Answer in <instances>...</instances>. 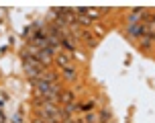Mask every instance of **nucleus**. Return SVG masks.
Returning a JSON list of instances; mask_svg holds the SVG:
<instances>
[{
    "label": "nucleus",
    "instance_id": "nucleus-1",
    "mask_svg": "<svg viewBox=\"0 0 155 123\" xmlns=\"http://www.w3.org/2000/svg\"><path fill=\"white\" fill-rule=\"evenodd\" d=\"M127 33H129L131 37H145V35H147V25L139 23V25H135V27H129Z\"/></svg>",
    "mask_w": 155,
    "mask_h": 123
},
{
    "label": "nucleus",
    "instance_id": "nucleus-2",
    "mask_svg": "<svg viewBox=\"0 0 155 123\" xmlns=\"http://www.w3.org/2000/svg\"><path fill=\"white\" fill-rule=\"evenodd\" d=\"M55 64L59 66V68H68V66H71L70 64V55L68 54H63V51H59V54H55Z\"/></svg>",
    "mask_w": 155,
    "mask_h": 123
},
{
    "label": "nucleus",
    "instance_id": "nucleus-3",
    "mask_svg": "<svg viewBox=\"0 0 155 123\" xmlns=\"http://www.w3.org/2000/svg\"><path fill=\"white\" fill-rule=\"evenodd\" d=\"M61 74H63L65 80H70V82H71V80H76V78H78V70L74 68V66H68V68L61 70Z\"/></svg>",
    "mask_w": 155,
    "mask_h": 123
},
{
    "label": "nucleus",
    "instance_id": "nucleus-4",
    "mask_svg": "<svg viewBox=\"0 0 155 123\" xmlns=\"http://www.w3.org/2000/svg\"><path fill=\"white\" fill-rule=\"evenodd\" d=\"M59 100H61V105H70V103H76V97H74V92H70V90H61Z\"/></svg>",
    "mask_w": 155,
    "mask_h": 123
},
{
    "label": "nucleus",
    "instance_id": "nucleus-5",
    "mask_svg": "<svg viewBox=\"0 0 155 123\" xmlns=\"http://www.w3.org/2000/svg\"><path fill=\"white\" fill-rule=\"evenodd\" d=\"M41 80H45L47 84H57V82H59V78H57L55 72H43V74H41Z\"/></svg>",
    "mask_w": 155,
    "mask_h": 123
},
{
    "label": "nucleus",
    "instance_id": "nucleus-6",
    "mask_svg": "<svg viewBox=\"0 0 155 123\" xmlns=\"http://www.w3.org/2000/svg\"><path fill=\"white\" fill-rule=\"evenodd\" d=\"M151 45H153V37L151 35H145L141 39V49H151Z\"/></svg>",
    "mask_w": 155,
    "mask_h": 123
},
{
    "label": "nucleus",
    "instance_id": "nucleus-7",
    "mask_svg": "<svg viewBox=\"0 0 155 123\" xmlns=\"http://www.w3.org/2000/svg\"><path fill=\"white\" fill-rule=\"evenodd\" d=\"M98 121H100V123H108V121H110L108 109H102V111H100V117H98Z\"/></svg>",
    "mask_w": 155,
    "mask_h": 123
},
{
    "label": "nucleus",
    "instance_id": "nucleus-8",
    "mask_svg": "<svg viewBox=\"0 0 155 123\" xmlns=\"http://www.w3.org/2000/svg\"><path fill=\"white\" fill-rule=\"evenodd\" d=\"M86 15L90 16V19H98V15H100V12H98L96 8H86Z\"/></svg>",
    "mask_w": 155,
    "mask_h": 123
},
{
    "label": "nucleus",
    "instance_id": "nucleus-9",
    "mask_svg": "<svg viewBox=\"0 0 155 123\" xmlns=\"http://www.w3.org/2000/svg\"><path fill=\"white\" fill-rule=\"evenodd\" d=\"M92 105H94V100H86L84 105L80 107V111H90V109H92Z\"/></svg>",
    "mask_w": 155,
    "mask_h": 123
},
{
    "label": "nucleus",
    "instance_id": "nucleus-10",
    "mask_svg": "<svg viewBox=\"0 0 155 123\" xmlns=\"http://www.w3.org/2000/svg\"><path fill=\"white\" fill-rule=\"evenodd\" d=\"M84 119H86V123H96V121H98V117L92 115V113H88V115H86Z\"/></svg>",
    "mask_w": 155,
    "mask_h": 123
},
{
    "label": "nucleus",
    "instance_id": "nucleus-11",
    "mask_svg": "<svg viewBox=\"0 0 155 123\" xmlns=\"http://www.w3.org/2000/svg\"><path fill=\"white\" fill-rule=\"evenodd\" d=\"M33 123H43V121H41V119H39V117H37V119H35V121H33Z\"/></svg>",
    "mask_w": 155,
    "mask_h": 123
},
{
    "label": "nucleus",
    "instance_id": "nucleus-12",
    "mask_svg": "<svg viewBox=\"0 0 155 123\" xmlns=\"http://www.w3.org/2000/svg\"><path fill=\"white\" fill-rule=\"evenodd\" d=\"M153 41H155V37H153Z\"/></svg>",
    "mask_w": 155,
    "mask_h": 123
}]
</instances>
